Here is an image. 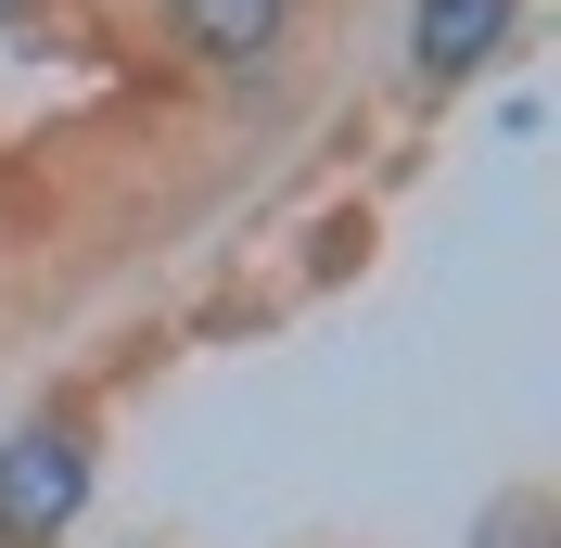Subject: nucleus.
Returning <instances> with one entry per match:
<instances>
[{
  "label": "nucleus",
  "mask_w": 561,
  "mask_h": 548,
  "mask_svg": "<svg viewBox=\"0 0 561 548\" xmlns=\"http://www.w3.org/2000/svg\"><path fill=\"white\" fill-rule=\"evenodd\" d=\"M103 446H115V370H65L51 396H26V421L0 434V548H77L103 498Z\"/></svg>",
  "instance_id": "nucleus-1"
},
{
  "label": "nucleus",
  "mask_w": 561,
  "mask_h": 548,
  "mask_svg": "<svg viewBox=\"0 0 561 548\" xmlns=\"http://www.w3.org/2000/svg\"><path fill=\"white\" fill-rule=\"evenodd\" d=\"M128 26H140V52H153V65L205 77V90H268V77L307 65L319 0H140Z\"/></svg>",
  "instance_id": "nucleus-2"
},
{
  "label": "nucleus",
  "mask_w": 561,
  "mask_h": 548,
  "mask_svg": "<svg viewBox=\"0 0 561 548\" xmlns=\"http://www.w3.org/2000/svg\"><path fill=\"white\" fill-rule=\"evenodd\" d=\"M511 38H524V0H409V90L459 103L485 65H511Z\"/></svg>",
  "instance_id": "nucleus-3"
},
{
  "label": "nucleus",
  "mask_w": 561,
  "mask_h": 548,
  "mask_svg": "<svg viewBox=\"0 0 561 548\" xmlns=\"http://www.w3.org/2000/svg\"><path fill=\"white\" fill-rule=\"evenodd\" d=\"M472 548H561V498L549 484H497L485 523H472Z\"/></svg>",
  "instance_id": "nucleus-4"
},
{
  "label": "nucleus",
  "mask_w": 561,
  "mask_h": 548,
  "mask_svg": "<svg viewBox=\"0 0 561 548\" xmlns=\"http://www.w3.org/2000/svg\"><path fill=\"white\" fill-rule=\"evenodd\" d=\"M0 344H13V269H0Z\"/></svg>",
  "instance_id": "nucleus-5"
}]
</instances>
